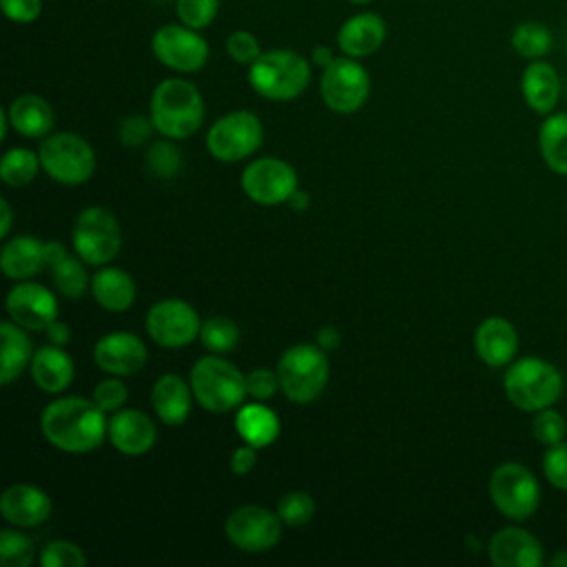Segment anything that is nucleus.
Segmentation results:
<instances>
[{"mask_svg":"<svg viewBox=\"0 0 567 567\" xmlns=\"http://www.w3.org/2000/svg\"><path fill=\"white\" fill-rule=\"evenodd\" d=\"M44 439L71 454H84L95 450L109 434L104 410L91 399L62 396L51 401L40 419Z\"/></svg>","mask_w":567,"mask_h":567,"instance_id":"nucleus-1","label":"nucleus"},{"mask_svg":"<svg viewBox=\"0 0 567 567\" xmlns=\"http://www.w3.org/2000/svg\"><path fill=\"white\" fill-rule=\"evenodd\" d=\"M151 120L155 131L168 140H184L193 135L204 122L202 93L188 80H162L151 95Z\"/></svg>","mask_w":567,"mask_h":567,"instance_id":"nucleus-2","label":"nucleus"},{"mask_svg":"<svg viewBox=\"0 0 567 567\" xmlns=\"http://www.w3.org/2000/svg\"><path fill=\"white\" fill-rule=\"evenodd\" d=\"M248 82L266 100H295L310 82V64L292 49H272L248 66Z\"/></svg>","mask_w":567,"mask_h":567,"instance_id":"nucleus-3","label":"nucleus"},{"mask_svg":"<svg viewBox=\"0 0 567 567\" xmlns=\"http://www.w3.org/2000/svg\"><path fill=\"white\" fill-rule=\"evenodd\" d=\"M503 388L507 399L525 412H538L554 405L563 394V374L558 368L538 357H523L514 361L505 377Z\"/></svg>","mask_w":567,"mask_h":567,"instance_id":"nucleus-4","label":"nucleus"},{"mask_svg":"<svg viewBox=\"0 0 567 567\" xmlns=\"http://www.w3.org/2000/svg\"><path fill=\"white\" fill-rule=\"evenodd\" d=\"M190 388L195 401L217 414L239 408L248 394L246 377L221 357H202L190 370Z\"/></svg>","mask_w":567,"mask_h":567,"instance_id":"nucleus-5","label":"nucleus"},{"mask_svg":"<svg viewBox=\"0 0 567 567\" xmlns=\"http://www.w3.org/2000/svg\"><path fill=\"white\" fill-rule=\"evenodd\" d=\"M319 346L297 343L288 348L279 363L277 377L284 394L295 403H312L328 383V359Z\"/></svg>","mask_w":567,"mask_h":567,"instance_id":"nucleus-6","label":"nucleus"},{"mask_svg":"<svg viewBox=\"0 0 567 567\" xmlns=\"http://www.w3.org/2000/svg\"><path fill=\"white\" fill-rule=\"evenodd\" d=\"M38 155L47 175L66 186L84 184L95 171V153L91 144L75 133L47 135Z\"/></svg>","mask_w":567,"mask_h":567,"instance_id":"nucleus-7","label":"nucleus"},{"mask_svg":"<svg viewBox=\"0 0 567 567\" xmlns=\"http://www.w3.org/2000/svg\"><path fill=\"white\" fill-rule=\"evenodd\" d=\"M71 241L82 261L102 266L120 252L122 230L117 219L106 208L89 206L75 217Z\"/></svg>","mask_w":567,"mask_h":567,"instance_id":"nucleus-8","label":"nucleus"},{"mask_svg":"<svg viewBox=\"0 0 567 567\" xmlns=\"http://www.w3.org/2000/svg\"><path fill=\"white\" fill-rule=\"evenodd\" d=\"M489 496L501 514L512 520H525L538 509L540 487L525 465L507 461L492 472Z\"/></svg>","mask_w":567,"mask_h":567,"instance_id":"nucleus-9","label":"nucleus"},{"mask_svg":"<svg viewBox=\"0 0 567 567\" xmlns=\"http://www.w3.org/2000/svg\"><path fill=\"white\" fill-rule=\"evenodd\" d=\"M261 140V120L250 111H233L213 122L206 133V148L219 162H239L252 155Z\"/></svg>","mask_w":567,"mask_h":567,"instance_id":"nucleus-10","label":"nucleus"},{"mask_svg":"<svg viewBox=\"0 0 567 567\" xmlns=\"http://www.w3.org/2000/svg\"><path fill=\"white\" fill-rule=\"evenodd\" d=\"M321 97L334 113L359 111L370 95V75L357 58H334L321 73Z\"/></svg>","mask_w":567,"mask_h":567,"instance_id":"nucleus-11","label":"nucleus"},{"mask_svg":"<svg viewBox=\"0 0 567 567\" xmlns=\"http://www.w3.org/2000/svg\"><path fill=\"white\" fill-rule=\"evenodd\" d=\"M153 55L168 69L195 73L208 62V42L186 24H162L151 38Z\"/></svg>","mask_w":567,"mask_h":567,"instance_id":"nucleus-12","label":"nucleus"},{"mask_svg":"<svg viewBox=\"0 0 567 567\" xmlns=\"http://www.w3.org/2000/svg\"><path fill=\"white\" fill-rule=\"evenodd\" d=\"M281 518L261 505H241L224 523L226 538L241 551L259 554L272 549L281 538Z\"/></svg>","mask_w":567,"mask_h":567,"instance_id":"nucleus-13","label":"nucleus"},{"mask_svg":"<svg viewBox=\"0 0 567 567\" xmlns=\"http://www.w3.org/2000/svg\"><path fill=\"white\" fill-rule=\"evenodd\" d=\"M241 188L248 199L261 206H277L288 202L297 190V173L284 159L261 157L244 168Z\"/></svg>","mask_w":567,"mask_h":567,"instance_id":"nucleus-14","label":"nucleus"},{"mask_svg":"<svg viewBox=\"0 0 567 567\" xmlns=\"http://www.w3.org/2000/svg\"><path fill=\"white\" fill-rule=\"evenodd\" d=\"M197 310L182 299H162L146 315L148 337L164 348H182L199 337Z\"/></svg>","mask_w":567,"mask_h":567,"instance_id":"nucleus-15","label":"nucleus"},{"mask_svg":"<svg viewBox=\"0 0 567 567\" xmlns=\"http://www.w3.org/2000/svg\"><path fill=\"white\" fill-rule=\"evenodd\" d=\"M7 312L24 330H47L58 319V301L49 288L24 279L9 290Z\"/></svg>","mask_w":567,"mask_h":567,"instance_id":"nucleus-16","label":"nucleus"},{"mask_svg":"<svg viewBox=\"0 0 567 567\" xmlns=\"http://www.w3.org/2000/svg\"><path fill=\"white\" fill-rule=\"evenodd\" d=\"M97 368L113 377H131L146 363V346L133 332H109L93 350Z\"/></svg>","mask_w":567,"mask_h":567,"instance_id":"nucleus-17","label":"nucleus"},{"mask_svg":"<svg viewBox=\"0 0 567 567\" xmlns=\"http://www.w3.org/2000/svg\"><path fill=\"white\" fill-rule=\"evenodd\" d=\"M0 512L16 527H38L51 516V498L31 483H16L2 492Z\"/></svg>","mask_w":567,"mask_h":567,"instance_id":"nucleus-18","label":"nucleus"},{"mask_svg":"<svg viewBox=\"0 0 567 567\" xmlns=\"http://www.w3.org/2000/svg\"><path fill=\"white\" fill-rule=\"evenodd\" d=\"M487 554L496 567H538L543 563L540 540L520 527L498 529L489 538Z\"/></svg>","mask_w":567,"mask_h":567,"instance_id":"nucleus-19","label":"nucleus"},{"mask_svg":"<svg viewBox=\"0 0 567 567\" xmlns=\"http://www.w3.org/2000/svg\"><path fill=\"white\" fill-rule=\"evenodd\" d=\"M155 423L140 410H117L109 421V441L126 456L146 454L155 445Z\"/></svg>","mask_w":567,"mask_h":567,"instance_id":"nucleus-20","label":"nucleus"},{"mask_svg":"<svg viewBox=\"0 0 567 567\" xmlns=\"http://www.w3.org/2000/svg\"><path fill=\"white\" fill-rule=\"evenodd\" d=\"M385 20L379 13L361 11L350 16L337 31V47L350 58L372 55L385 42Z\"/></svg>","mask_w":567,"mask_h":567,"instance_id":"nucleus-21","label":"nucleus"},{"mask_svg":"<svg viewBox=\"0 0 567 567\" xmlns=\"http://www.w3.org/2000/svg\"><path fill=\"white\" fill-rule=\"evenodd\" d=\"M474 348L483 363L501 368L509 363L518 350L516 328L503 317H487L474 332Z\"/></svg>","mask_w":567,"mask_h":567,"instance_id":"nucleus-22","label":"nucleus"},{"mask_svg":"<svg viewBox=\"0 0 567 567\" xmlns=\"http://www.w3.org/2000/svg\"><path fill=\"white\" fill-rule=\"evenodd\" d=\"M33 383L47 392L58 394L69 388L73 381V361L60 346H42L33 352V359L29 363Z\"/></svg>","mask_w":567,"mask_h":567,"instance_id":"nucleus-23","label":"nucleus"},{"mask_svg":"<svg viewBox=\"0 0 567 567\" xmlns=\"http://www.w3.org/2000/svg\"><path fill=\"white\" fill-rule=\"evenodd\" d=\"M193 388L177 374H164L155 381L151 403L155 414L166 425H182L190 414Z\"/></svg>","mask_w":567,"mask_h":567,"instance_id":"nucleus-24","label":"nucleus"},{"mask_svg":"<svg viewBox=\"0 0 567 567\" xmlns=\"http://www.w3.org/2000/svg\"><path fill=\"white\" fill-rule=\"evenodd\" d=\"M44 264V244L31 235L13 237L4 244L0 255V268L9 279L24 281L42 270Z\"/></svg>","mask_w":567,"mask_h":567,"instance_id":"nucleus-25","label":"nucleus"},{"mask_svg":"<svg viewBox=\"0 0 567 567\" xmlns=\"http://www.w3.org/2000/svg\"><path fill=\"white\" fill-rule=\"evenodd\" d=\"M7 113L11 126L24 137H47L53 128V109L35 93L18 95Z\"/></svg>","mask_w":567,"mask_h":567,"instance_id":"nucleus-26","label":"nucleus"},{"mask_svg":"<svg viewBox=\"0 0 567 567\" xmlns=\"http://www.w3.org/2000/svg\"><path fill=\"white\" fill-rule=\"evenodd\" d=\"M91 292L100 308L109 312L128 310L135 301V284L128 272L120 268H102L91 279Z\"/></svg>","mask_w":567,"mask_h":567,"instance_id":"nucleus-27","label":"nucleus"},{"mask_svg":"<svg viewBox=\"0 0 567 567\" xmlns=\"http://www.w3.org/2000/svg\"><path fill=\"white\" fill-rule=\"evenodd\" d=\"M520 89H523V97L532 111L549 113L556 106L558 93H560L558 73L547 62H532L523 71Z\"/></svg>","mask_w":567,"mask_h":567,"instance_id":"nucleus-28","label":"nucleus"},{"mask_svg":"<svg viewBox=\"0 0 567 567\" xmlns=\"http://www.w3.org/2000/svg\"><path fill=\"white\" fill-rule=\"evenodd\" d=\"M0 341H2V363H0V383H11L22 374V370L31 363V341L22 326L16 321H4L0 326Z\"/></svg>","mask_w":567,"mask_h":567,"instance_id":"nucleus-29","label":"nucleus"},{"mask_svg":"<svg viewBox=\"0 0 567 567\" xmlns=\"http://www.w3.org/2000/svg\"><path fill=\"white\" fill-rule=\"evenodd\" d=\"M235 425L244 443H250L255 447H266L279 436V419L277 414L261 405V403H248L237 410Z\"/></svg>","mask_w":567,"mask_h":567,"instance_id":"nucleus-30","label":"nucleus"},{"mask_svg":"<svg viewBox=\"0 0 567 567\" xmlns=\"http://www.w3.org/2000/svg\"><path fill=\"white\" fill-rule=\"evenodd\" d=\"M538 148L554 173L567 175V113L549 115L543 122L538 131Z\"/></svg>","mask_w":567,"mask_h":567,"instance_id":"nucleus-31","label":"nucleus"},{"mask_svg":"<svg viewBox=\"0 0 567 567\" xmlns=\"http://www.w3.org/2000/svg\"><path fill=\"white\" fill-rule=\"evenodd\" d=\"M40 155H35L29 148H11L2 155L0 162V177L9 186H24L29 184L38 168H40Z\"/></svg>","mask_w":567,"mask_h":567,"instance_id":"nucleus-32","label":"nucleus"},{"mask_svg":"<svg viewBox=\"0 0 567 567\" xmlns=\"http://www.w3.org/2000/svg\"><path fill=\"white\" fill-rule=\"evenodd\" d=\"M84 264L86 261H82V259L64 257L60 264H55L51 268V277H53V284L60 295H64L69 299H78L86 292L89 275H86Z\"/></svg>","mask_w":567,"mask_h":567,"instance_id":"nucleus-33","label":"nucleus"},{"mask_svg":"<svg viewBox=\"0 0 567 567\" xmlns=\"http://www.w3.org/2000/svg\"><path fill=\"white\" fill-rule=\"evenodd\" d=\"M199 339L206 350L224 354L230 352L239 341V328L228 317H210L202 323Z\"/></svg>","mask_w":567,"mask_h":567,"instance_id":"nucleus-34","label":"nucleus"},{"mask_svg":"<svg viewBox=\"0 0 567 567\" xmlns=\"http://www.w3.org/2000/svg\"><path fill=\"white\" fill-rule=\"evenodd\" d=\"M512 47L523 58H540L551 49V33L538 22H523L512 33Z\"/></svg>","mask_w":567,"mask_h":567,"instance_id":"nucleus-35","label":"nucleus"},{"mask_svg":"<svg viewBox=\"0 0 567 567\" xmlns=\"http://www.w3.org/2000/svg\"><path fill=\"white\" fill-rule=\"evenodd\" d=\"M35 558L33 540L18 529L0 532V563L4 567H29Z\"/></svg>","mask_w":567,"mask_h":567,"instance_id":"nucleus-36","label":"nucleus"},{"mask_svg":"<svg viewBox=\"0 0 567 567\" xmlns=\"http://www.w3.org/2000/svg\"><path fill=\"white\" fill-rule=\"evenodd\" d=\"M277 514L284 525L301 527L315 516V501L308 492H288L277 503Z\"/></svg>","mask_w":567,"mask_h":567,"instance_id":"nucleus-37","label":"nucleus"},{"mask_svg":"<svg viewBox=\"0 0 567 567\" xmlns=\"http://www.w3.org/2000/svg\"><path fill=\"white\" fill-rule=\"evenodd\" d=\"M565 432H567L565 416L560 412H556L551 405L536 412V416L532 421V434L540 445L549 447V445L565 441Z\"/></svg>","mask_w":567,"mask_h":567,"instance_id":"nucleus-38","label":"nucleus"},{"mask_svg":"<svg viewBox=\"0 0 567 567\" xmlns=\"http://www.w3.org/2000/svg\"><path fill=\"white\" fill-rule=\"evenodd\" d=\"M219 9V0H175L177 20L190 29H206Z\"/></svg>","mask_w":567,"mask_h":567,"instance_id":"nucleus-39","label":"nucleus"},{"mask_svg":"<svg viewBox=\"0 0 567 567\" xmlns=\"http://www.w3.org/2000/svg\"><path fill=\"white\" fill-rule=\"evenodd\" d=\"M42 567H82L86 563L84 551L69 540H51L40 554Z\"/></svg>","mask_w":567,"mask_h":567,"instance_id":"nucleus-40","label":"nucleus"},{"mask_svg":"<svg viewBox=\"0 0 567 567\" xmlns=\"http://www.w3.org/2000/svg\"><path fill=\"white\" fill-rule=\"evenodd\" d=\"M146 162L157 177H173L182 164L179 151L171 142H155L146 153Z\"/></svg>","mask_w":567,"mask_h":567,"instance_id":"nucleus-41","label":"nucleus"},{"mask_svg":"<svg viewBox=\"0 0 567 567\" xmlns=\"http://www.w3.org/2000/svg\"><path fill=\"white\" fill-rule=\"evenodd\" d=\"M543 472L554 487L567 492V441L547 447L543 456Z\"/></svg>","mask_w":567,"mask_h":567,"instance_id":"nucleus-42","label":"nucleus"},{"mask_svg":"<svg viewBox=\"0 0 567 567\" xmlns=\"http://www.w3.org/2000/svg\"><path fill=\"white\" fill-rule=\"evenodd\" d=\"M226 53L237 62V64H252L261 55L259 40L250 31H233L226 40Z\"/></svg>","mask_w":567,"mask_h":567,"instance_id":"nucleus-43","label":"nucleus"},{"mask_svg":"<svg viewBox=\"0 0 567 567\" xmlns=\"http://www.w3.org/2000/svg\"><path fill=\"white\" fill-rule=\"evenodd\" d=\"M126 385L120 381V377H113L111 379H104L95 385L93 390V401L104 410V412H117L122 410V405L126 403Z\"/></svg>","mask_w":567,"mask_h":567,"instance_id":"nucleus-44","label":"nucleus"},{"mask_svg":"<svg viewBox=\"0 0 567 567\" xmlns=\"http://www.w3.org/2000/svg\"><path fill=\"white\" fill-rule=\"evenodd\" d=\"M246 390L252 399L257 401H266L270 399L279 388V377H277V370H268V368H257L252 372H248L246 377Z\"/></svg>","mask_w":567,"mask_h":567,"instance_id":"nucleus-45","label":"nucleus"},{"mask_svg":"<svg viewBox=\"0 0 567 567\" xmlns=\"http://www.w3.org/2000/svg\"><path fill=\"white\" fill-rule=\"evenodd\" d=\"M155 124L151 117H144V115H131L122 122L120 126V140L122 144L126 146H140L142 142H146L153 133Z\"/></svg>","mask_w":567,"mask_h":567,"instance_id":"nucleus-46","label":"nucleus"},{"mask_svg":"<svg viewBox=\"0 0 567 567\" xmlns=\"http://www.w3.org/2000/svg\"><path fill=\"white\" fill-rule=\"evenodd\" d=\"M2 13L18 24H29L38 20L42 11V0H0Z\"/></svg>","mask_w":567,"mask_h":567,"instance_id":"nucleus-47","label":"nucleus"},{"mask_svg":"<svg viewBox=\"0 0 567 567\" xmlns=\"http://www.w3.org/2000/svg\"><path fill=\"white\" fill-rule=\"evenodd\" d=\"M255 463H257V447L250 445V443L237 447V450L233 452V456H230V470H233L237 476L248 474V472L255 467Z\"/></svg>","mask_w":567,"mask_h":567,"instance_id":"nucleus-48","label":"nucleus"},{"mask_svg":"<svg viewBox=\"0 0 567 567\" xmlns=\"http://www.w3.org/2000/svg\"><path fill=\"white\" fill-rule=\"evenodd\" d=\"M315 339H317V346H319L321 350H326V352L334 350V348L341 343V334H339V330L332 328V326H326V328L317 330Z\"/></svg>","mask_w":567,"mask_h":567,"instance_id":"nucleus-49","label":"nucleus"},{"mask_svg":"<svg viewBox=\"0 0 567 567\" xmlns=\"http://www.w3.org/2000/svg\"><path fill=\"white\" fill-rule=\"evenodd\" d=\"M47 337H49V343H53V346H66L69 343V339H71V330H69V326L66 323H62V321H53L47 330Z\"/></svg>","mask_w":567,"mask_h":567,"instance_id":"nucleus-50","label":"nucleus"},{"mask_svg":"<svg viewBox=\"0 0 567 567\" xmlns=\"http://www.w3.org/2000/svg\"><path fill=\"white\" fill-rule=\"evenodd\" d=\"M64 257H69L64 244H60V241H47V244H44V264H47V266L53 268V266L60 264Z\"/></svg>","mask_w":567,"mask_h":567,"instance_id":"nucleus-51","label":"nucleus"},{"mask_svg":"<svg viewBox=\"0 0 567 567\" xmlns=\"http://www.w3.org/2000/svg\"><path fill=\"white\" fill-rule=\"evenodd\" d=\"M332 60H334V53H332L330 47H317V49L312 51V62H315L317 66H323V69H326Z\"/></svg>","mask_w":567,"mask_h":567,"instance_id":"nucleus-52","label":"nucleus"},{"mask_svg":"<svg viewBox=\"0 0 567 567\" xmlns=\"http://www.w3.org/2000/svg\"><path fill=\"white\" fill-rule=\"evenodd\" d=\"M308 204H310L308 193H306V190H299V188H297V190L290 195V199H288V206H290L292 210H306Z\"/></svg>","mask_w":567,"mask_h":567,"instance_id":"nucleus-53","label":"nucleus"},{"mask_svg":"<svg viewBox=\"0 0 567 567\" xmlns=\"http://www.w3.org/2000/svg\"><path fill=\"white\" fill-rule=\"evenodd\" d=\"M0 215H2V226H0V237H7L11 230V206L7 199H0Z\"/></svg>","mask_w":567,"mask_h":567,"instance_id":"nucleus-54","label":"nucleus"},{"mask_svg":"<svg viewBox=\"0 0 567 567\" xmlns=\"http://www.w3.org/2000/svg\"><path fill=\"white\" fill-rule=\"evenodd\" d=\"M551 567H567V549L558 551V554L551 558Z\"/></svg>","mask_w":567,"mask_h":567,"instance_id":"nucleus-55","label":"nucleus"},{"mask_svg":"<svg viewBox=\"0 0 567 567\" xmlns=\"http://www.w3.org/2000/svg\"><path fill=\"white\" fill-rule=\"evenodd\" d=\"M350 2H354V4H365V2H370V0H350Z\"/></svg>","mask_w":567,"mask_h":567,"instance_id":"nucleus-56","label":"nucleus"},{"mask_svg":"<svg viewBox=\"0 0 567 567\" xmlns=\"http://www.w3.org/2000/svg\"><path fill=\"white\" fill-rule=\"evenodd\" d=\"M157 2H166V0H157Z\"/></svg>","mask_w":567,"mask_h":567,"instance_id":"nucleus-57","label":"nucleus"}]
</instances>
